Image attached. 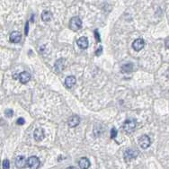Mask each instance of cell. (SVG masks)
I'll use <instances>...</instances> for the list:
<instances>
[{"instance_id":"cell-1","label":"cell","mask_w":169,"mask_h":169,"mask_svg":"<svg viewBox=\"0 0 169 169\" xmlns=\"http://www.w3.org/2000/svg\"><path fill=\"white\" fill-rule=\"evenodd\" d=\"M82 21L78 16H74L70 19L69 22V28L73 31H78L82 28Z\"/></svg>"},{"instance_id":"cell-2","label":"cell","mask_w":169,"mask_h":169,"mask_svg":"<svg viewBox=\"0 0 169 169\" xmlns=\"http://www.w3.org/2000/svg\"><path fill=\"white\" fill-rule=\"evenodd\" d=\"M136 122L135 120L130 119V120H126L125 122L123 124V128L124 130V131H126L127 133H131L132 131H134L135 128H136Z\"/></svg>"},{"instance_id":"cell-3","label":"cell","mask_w":169,"mask_h":169,"mask_svg":"<svg viewBox=\"0 0 169 169\" xmlns=\"http://www.w3.org/2000/svg\"><path fill=\"white\" fill-rule=\"evenodd\" d=\"M139 146H140L141 149H146L150 146L151 140H150V139H149V137L148 135H142L139 139Z\"/></svg>"},{"instance_id":"cell-4","label":"cell","mask_w":169,"mask_h":169,"mask_svg":"<svg viewBox=\"0 0 169 169\" xmlns=\"http://www.w3.org/2000/svg\"><path fill=\"white\" fill-rule=\"evenodd\" d=\"M40 159L35 157V156H32L27 159V165L31 168V169H38V167L40 166Z\"/></svg>"},{"instance_id":"cell-5","label":"cell","mask_w":169,"mask_h":169,"mask_svg":"<svg viewBox=\"0 0 169 169\" xmlns=\"http://www.w3.org/2000/svg\"><path fill=\"white\" fill-rule=\"evenodd\" d=\"M139 155V151L136 150V149H127L124 153V158L126 161H130V160H132L134 158H136Z\"/></svg>"},{"instance_id":"cell-6","label":"cell","mask_w":169,"mask_h":169,"mask_svg":"<svg viewBox=\"0 0 169 169\" xmlns=\"http://www.w3.org/2000/svg\"><path fill=\"white\" fill-rule=\"evenodd\" d=\"M15 166L19 169L21 168H25L26 165H27V160L26 158L23 157V156H18L16 158H15Z\"/></svg>"},{"instance_id":"cell-7","label":"cell","mask_w":169,"mask_h":169,"mask_svg":"<svg viewBox=\"0 0 169 169\" xmlns=\"http://www.w3.org/2000/svg\"><path fill=\"white\" fill-rule=\"evenodd\" d=\"M145 46V41L143 39H136L133 42H132V48L136 51H141Z\"/></svg>"},{"instance_id":"cell-8","label":"cell","mask_w":169,"mask_h":169,"mask_svg":"<svg viewBox=\"0 0 169 169\" xmlns=\"http://www.w3.org/2000/svg\"><path fill=\"white\" fill-rule=\"evenodd\" d=\"M80 123V118L78 116V115H72L68 120H67V124L69 127L71 128H74V127H77Z\"/></svg>"},{"instance_id":"cell-9","label":"cell","mask_w":169,"mask_h":169,"mask_svg":"<svg viewBox=\"0 0 169 169\" xmlns=\"http://www.w3.org/2000/svg\"><path fill=\"white\" fill-rule=\"evenodd\" d=\"M33 136H34V139L36 141H41L45 137L44 130L41 128H37L33 132Z\"/></svg>"},{"instance_id":"cell-10","label":"cell","mask_w":169,"mask_h":169,"mask_svg":"<svg viewBox=\"0 0 169 169\" xmlns=\"http://www.w3.org/2000/svg\"><path fill=\"white\" fill-rule=\"evenodd\" d=\"M9 40L11 42H14V43H18L21 41L22 40V35L19 32L17 31H15L13 33H11L10 36H9Z\"/></svg>"},{"instance_id":"cell-11","label":"cell","mask_w":169,"mask_h":169,"mask_svg":"<svg viewBox=\"0 0 169 169\" xmlns=\"http://www.w3.org/2000/svg\"><path fill=\"white\" fill-rule=\"evenodd\" d=\"M78 45L79 48L83 50H86L88 48V45H89V41H88V39L85 36H82L80 37L78 40Z\"/></svg>"},{"instance_id":"cell-12","label":"cell","mask_w":169,"mask_h":169,"mask_svg":"<svg viewBox=\"0 0 169 169\" xmlns=\"http://www.w3.org/2000/svg\"><path fill=\"white\" fill-rule=\"evenodd\" d=\"M31 79V75L28 73V72L23 71L21 74H19V80L22 84H26L29 82V80Z\"/></svg>"},{"instance_id":"cell-13","label":"cell","mask_w":169,"mask_h":169,"mask_svg":"<svg viewBox=\"0 0 169 169\" xmlns=\"http://www.w3.org/2000/svg\"><path fill=\"white\" fill-rule=\"evenodd\" d=\"M90 161L87 157H81L78 161V165L81 169H88L90 167Z\"/></svg>"},{"instance_id":"cell-14","label":"cell","mask_w":169,"mask_h":169,"mask_svg":"<svg viewBox=\"0 0 169 169\" xmlns=\"http://www.w3.org/2000/svg\"><path fill=\"white\" fill-rule=\"evenodd\" d=\"M77 82V79L74 76H68L65 79V85L67 87H72Z\"/></svg>"},{"instance_id":"cell-15","label":"cell","mask_w":169,"mask_h":169,"mask_svg":"<svg viewBox=\"0 0 169 169\" xmlns=\"http://www.w3.org/2000/svg\"><path fill=\"white\" fill-rule=\"evenodd\" d=\"M41 19H42V21H44V22H50V21L52 19V14H51L50 11L45 10V11H43L42 14H41Z\"/></svg>"},{"instance_id":"cell-16","label":"cell","mask_w":169,"mask_h":169,"mask_svg":"<svg viewBox=\"0 0 169 169\" xmlns=\"http://www.w3.org/2000/svg\"><path fill=\"white\" fill-rule=\"evenodd\" d=\"M122 69L123 70V72H126V73H129V72H131L132 69H133V65L131 63H127V64H124L123 67H122Z\"/></svg>"},{"instance_id":"cell-17","label":"cell","mask_w":169,"mask_h":169,"mask_svg":"<svg viewBox=\"0 0 169 169\" xmlns=\"http://www.w3.org/2000/svg\"><path fill=\"white\" fill-rule=\"evenodd\" d=\"M2 165H3V169H9V167H10V162H9V160L8 159H4Z\"/></svg>"},{"instance_id":"cell-18","label":"cell","mask_w":169,"mask_h":169,"mask_svg":"<svg viewBox=\"0 0 169 169\" xmlns=\"http://www.w3.org/2000/svg\"><path fill=\"white\" fill-rule=\"evenodd\" d=\"M5 113H6V116H7V117L10 118V117H12V116H13L14 112H13V110H12V109H7V110L5 111Z\"/></svg>"},{"instance_id":"cell-19","label":"cell","mask_w":169,"mask_h":169,"mask_svg":"<svg viewBox=\"0 0 169 169\" xmlns=\"http://www.w3.org/2000/svg\"><path fill=\"white\" fill-rule=\"evenodd\" d=\"M117 133H118L117 130H116L115 128H112V131H111V138H112V139H114V138H116V136H117Z\"/></svg>"},{"instance_id":"cell-20","label":"cell","mask_w":169,"mask_h":169,"mask_svg":"<svg viewBox=\"0 0 169 169\" xmlns=\"http://www.w3.org/2000/svg\"><path fill=\"white\" fill-rule=\"evenodd\" d=\"M94 37H95V39H96V41H97V42H100L101 39H100V35H99L97 30H94Z\"/></svg>"},{"instance_id":"cell-21","label":"cell","mask_w":169,"mask_h":169,"mask_svg":"<svg viewBox=\"0 0 169 169\" xmlns=\"http://www.w3.org/2000/svg\"><path fill=\"white\" fill-rule=\"evenodd\" d=\"M25 119L23 118H19L18 120H17V124L18 125H22V124H25Z\"/></svg>"},{"instance_id":"cell-22","label":"cell","mask_w":169,"mask_h":169,"mask_svg":"<svg viewBox=\"0 0 169 169\" xmlns=\"http://www.w3.org/2000/svg\"><path fill=\"white\" fill-rule=\"evenodd\" d=\"M102 49H103L102 47H100L99 49H97V51H96V52H95V55H96V56H99V55L102 53Z\"/></svg>"},{"instance_id":"cell-23","label":"cell","mask_w":169,"mask_h":169,"mask_svg":"<svg viewBox=\"0 0 169 169\" xmlns=\"http://www.w3.org/2000/svg\"><path fill=\"white\" fill-rule=\"evenodd\" d=\"M165 47L167 49H169V37L165 40Z\"/></svg>"},{"instance_id":"cell-24","label":"cell","mask_w":169,"mask_h":169,"mask_svg":"<svg viewBox=\"0 0 169 169\" xmlns=\"http://www.w3.org/2000/svg\"><path fill=\"white\" fill-rule=\"evenodd\" d=\"M27 30H28V22L26 23V27H25V34H27Z\"/></svg>"},{"instance_id":"cell-25","label":"cell","mask_w":169,"mask_h":169,"mask_svg":"<svg viewBox=\"0 0 169 169\" xmlns=\"http://www.w3.org/2000/svg\"><path fill=\"white\" fill-rule=\"evenodd\" d=\"M67 169H76V167H74V166H68Z\"/></svg>"},{"instance_id":"cell-26","label":"cell","mask_w":169,"mask_h":169,"mask_svg":"<svg viewBox=\"0 0 169 169\" xmlns=\"http://www.w3.org/2000/svg\"><path fill=\"white\" fill-rule=\"evenodd\" d=\"M168 78H169V74H168Z\"/></svg>"}]
</instances>
